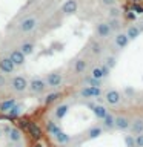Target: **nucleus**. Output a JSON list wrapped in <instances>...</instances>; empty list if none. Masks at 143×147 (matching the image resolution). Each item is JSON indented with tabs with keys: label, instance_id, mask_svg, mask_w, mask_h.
Listing matches in <instances>:
<instances>
[{
	"label": "nucleus",
	"instance_id": "obj_33",
	"mask_svg": "<svg viewBox=\"0 0 143 147\" xmlns=\"http://www.w3.org/2000/svg\"><path fill=\"white\" fill-rule=\"evenodd\" d=\"M109 18H120V9L117 6L109 8Z\"/></svg>",
	"mask_w": 143,
	"mask_h": 147
},
{
	"label": "nucleus",
	"instance_id": "obj_37",
	"mask_svg": "<svg viewBox=\"0 0 143 147\" xmlns=\"http://www.w3.org/2000/svg\"><path fill=\"white\" fill-rule=\"evenodd\" d=\"M5 86H6V77H5L3 74H0V89Z\"/></svg>",
	"mask_w": 143,
	"mask_h": 147
},
{
	"label": "nucleus",
	"instance_id": "obj_9",
	"mask_svg": "<svg viewBox=\"0 0 143 147\" xmlns=\"http://www.w3.org/2000/svg\"><path fill=\"white\" fill-rule=\"evenodd\" d=\"M89 75L94 77V78H97V80L105 81L106 78L111 75V69L101 63V64H97V66H94V67L91 69V74H89Z\"/></svg>",
	"mask_w": 143,
	"mask_h": 147
},
{
	"label": "nucleus",
	"instance_id": "obj_1",
	"mask_svg": "<svg viewBox=\"0 0 143 147\" xmlns=\"http://www.w3.org/2000/svg\"><path fill=\"white\" fill-rule=\"evenodd\" d=\"M9 87L14 94H23L29 87V81L23 75H12L11 80H9Z\"/></svg>",
	"mask_w": 143,
	"mask_h": 147
},
{
	"label": "nucleus",
	"instance_id": "obj_34",
	"mask_svg": "<svg viewBox=\"0 0 143 147\" xmlns=\"http://www.w3.org/2000/svg\"><path fill=\"white\" fill-rule=\"evenodd\" d=\"M100 3L106 8H114L117 5V0H100Z\"/></svg>",
	"mask_w": 143,
	"mask_h": 147
},
{
	"label": "nucleus",
	"instance_id": "obj_3",
	"mask_svg": "<svg viewBox=\"0 0 143 147\" xmlns=\"http://www.w3.org/2000/svg\"><path fill=\"white\" fill-rule=\"evenodd\" d=\"M46 89H48V84H46L45 78L32 77L29 80V87H28V90H29L32 95H42V94L46 92Z\"/></svg>",
	"mask_w": 143,
	"mask_h": 147
},
{
	"label": "nucleus",
	"instance_id": "obj_29",
	"mask_svg": "<svg viewBox=\"0 0 143 147\" xmlns=\"http://www.w3.org/2000/svg\"><path fill=\"white\" fill-rule=\"evenodd\" d=\"M22 112H23L22 104H16V106H14V107L8 112V115H9L11 118H17V117H20V115H22Z\"/></svg>",
	"mask_w": 143,
	"mask_h": 147
},
{
	"label": "nucleus",
	"instance_id": "obj_21",
	"mask_svg": "<svg viewBox=\"0 0 143 147\" xmlns=\"http://www.w3.org/2000/svg\"><path fill=\"white\" fill-rule=\"evenodd\" d=\"M131 132H132V135H142V133H143V118L132 119Z\"/></svg>",
	"mask_w": 143,
	"mask_h": 147
},
{
	"label": "nucleus",
	"instance_id": "obj_24",
	"mask_svg": "<svg viewBox=\"0 0 143 147\" xmlns=\"http://www.w3.org/2000/svg\"><path fill=\"white\" fill-rule=\"evenodd\" d=\"M16 104H17V103H16V98H9V100H6V101H2V103H0V112L8 113Z\"/></svg>",
	"mask_w": 143,
	"mask_h": 147
},
{
	"label": "nucleus",
	"instance_id": "obj_20",
	"mask_svg": "<svg viewBox=\"0 0 143 147\" xmlns=\"http://www.w3.org/2000/svg\"><path fill=\"white\" fill-rule=\"evenodd\" d=\"M101 127L105 130H112V129H115V117L111 112L108 113V117L105 119H101Z\"/></svg>",
	"mask_w": 143,
	"mask_h": 147
},
{
	"label": "nucleus",
	"instance_id": "obj_5",
	"mask_svg": "<svg viewBox=\"0 0 143 147\" xmlns=\"http://www.w3.org/2000/svg\"><path fill=\"white\" fill-rule=\"evenodd\" d=\"M112 28H111L109 22H99L95 25V37L99 40H106L109 38L111 34H112Z\"/></svg>",
	"mask_w": 143,
	"mask_h": 147
},
{
	"label": "nucleus",
	"instance_id": "obj_30",
	"mask_svg": "<svg viewBox=\"0 0 143 147\" xmlns=\"http://www.w3.org/2000/svg\"><path fill=\"white\" fill-rule=\"evenodd\" d=\"M60 98V94L59 92H51V94L46 95V98H45V104H52L54 101H57Z\"/></svg>",
	"mask_w": 143,
	"mask_h": 147
},
{
	"label": "nucleus",
	"instance_id": "obj_41",
	"mask_svg": "<svg viewBox=\"0 0 143 147\" xmlns=\"http://www.w3.org/2000/svg\"><path fill=\"white\" fill-rule=\"evenodd\" d=\"M11 147H23V146H22V144H12Z\"/></svg>",
	"mask_w": 143,
	"mask_h": 147
},
{
	"label": "nucleus",
	"instance_id": "obj_8",
	"mask_svg": "<svg viewBox=\"0 0 143 147\" xmlns=\"http://www.w3.org/2000/svg\"><path fill=\"white\" fill-rule=\"evenodd\" d=\"M129 43H131V40L128 38L126 32H122V31L115 32V35H114V38H112V45H114V48L117 49V51L126 49Z\"/></svg>",
	"mask_w": 143,
	"mask_h": 147
},
{
	"label": "nucleus",
	"instance_id": "obj_19",
	"mask_svg": "<svg viewBox=\"0 0 143 147\" xmlns=\"http://www.w3.org/2000/svg\"><path fill=\"white\" fill-rule=\"evenodd\" d=\"M126 35H128V38L131 40V41H134V40H137L138 37H140V34H142V29H140V26H137V25H129L128 28H126Z\"/></svg>",
	"mask_w": 143,
	"mask_h": 147
},
{
	"label": "nucleus",
	"instance_id": "obj_38",
	"mask_svg": "<svg viewBox=\"0 0 143 147\" xmlns=\"http://www.w3.org/2000/svg\"><path fill=\"white\" fill-rule=\"evenodd\" d=\"M132 11L136 12L137 16H142V14H143V8H140V6H134V8H132Z\"/></svg>",
	"mask_w": 143,
	"mask_h": 147
},
{
	"label": "nucleus",
	"instance_id": "obj_35",
	"mask_svg": "<svg viewBox=\"0 0 143 147\" xmlns=\"http://www.w3.org/2000/svg\"><path fill=\"white\" fill-rule=\"evenodd\" d=\"M29 130L32 132V135H34L35 138H40L42 136V132H40V129L37 127V126H29Z\"/></svg>",
	"mask_w": 143,
	"mask_h": 147
},
{
	"label": "nucleus",
	"instance_id": "obj_23",
	"mask_svg": "<svg viewBox=\"0 0 143 147\" xmlns=\"http://www.w3.org/2000/svg\"><path fill=\"white\" fill-rule=\"evenodd\" d=\"M20 51L26 55V57H29V55L34 54V51H35V45L32 43V41H25V43H22V45H20Z\"/></svg>",
	"mask_w": 143,
	"mask_h": 147
},
{
	"label": "nucleus",
	"instance_id": "obj_6",
	"mask_svg": "<svg viewBox=\"0 0 143 147\" xmlns=\"http://www.w3.org/2000/svg\"><path fill=\"white\" fill-rule=\"evenodd\" d=\"M103 98H105V103L108 106H112V107H115V106H118L122 103V94L117 89H108L105 92Z\"/></svg>",
	"mask_w": 143,
	"mask_h": 147
},
{
	"label": "nucleus",
	"instance_id": "obj_40",
	"mask_svg": "<svg viewBox=\"0 0 143 147\" xmlns=\"http://www.w3.org/2000/svg\"><path fill=\"white\" fill-rule=\"evenodd\" d=\"M34 147H45V144H43V142H35Z\"/></svg>",
	"mask_w": 143,
	"mask_h": 147
},
{
	"label": "nucleus",
	"instance_id": "obj_11",
	"mask_svg": "<svg viewBox=\"0 0 143 147\" xmlns=\"http://www.w3.org/2000/svg\"><path fill=\"white\" fill-rule=\"evenodd\" d=\"M17 66L12 63V60L9 57H3L0 60V74H3L5 77L6 75H12L14 72H16Z\"/></svg>",
	"mask_w": 143,
	"mask_h": 147
},
{
	"label": "nucleus",
	"instance_id": "obj_15",
	"mask_svg": "<svg viewBox=\"0 0 143 147\" xmlns=\"http://www.w3.org/2000/svg\"><path fill=\"white\" fill-rule=\"evenodd\" d=\"M86 69H88V61L85 58H77L72 64V71H74V74H77V75L85 74Z\"/></svg>",
	"mask_w": 143,
	"mask_h": 147
},
{
	"label": "nucleus",
	"instance_id": "obj_16",
	"mask_svg": "<svg viewBox=\"0 0 143 147\" xmlns=\"http://www.w3.org/2000/svg\"><path fill=\"white\" fill-rule=\"evenodd\" d=\"M6 136H8L9 142H12V144H20V141L23 140V135H22L20 129H17V127H11V130L8 132Z\"/></svg>",
	"mask_w": 143,
	"mask_h": 147
},
{
	"label": "nucleus",
	"instance_id": "obj_22",
	"mask_svg": "<svg viewBox=\"0 0 143 147\" xmlns=\"http://www.w3.org/2000/svg\"><path fill=\"white\" fill-rule=\"evenodd\" d=\"M103 130L105 129L101 126H92V127H89V130H88V138H89V140H97V138H100L103 135Z\"/></svg>",
	"mask_w": 143,
	"mask_h": 147
},
{
	"label": "nucleus",
	"instance_id": "obj_36",
	"mask_svg": "<svg viewBox=\"0 0 143 147\" xmlns=\"http://www.w3.org/2000/svg\"><path fill=\"white\" fill-rule=\"evenodd\" d=\"M136 147H143V133L136 135Z\"/></svg>",
	"mask_w": 143,
	"mask_h": 147
},
{
	"label": "nucleus",
	"instance_id": "obj_14",
	"mask_svg": "<svg viewBox=\"0 0 143 147\" xmlns=\"http://www.w3.org/2000/svg\"><path fill=\"white\" fill-rule=\"evenodd\" d=\"M89 109L92 110V113H94V117L97 118V119H105L106 117H108V113H109V110H108V107L106 106H103V104H94V103H91L89 104Z\"/></svg>",
	"mask_w": 143,
	"mask_h": 147
},
{
	"label": "nucleus",
	"instance_id": "obj_43",
	"mask_svg": "<svg viewBox=\"0 0 143 147\" xmlns=\"http://www.w3.org/2000/svg\"><path fill=\"white\" fill-rule=\"evenodd\" d=\"M65 147H69V146H65Z\"/></svg>",
	"mask_w": 143,
	"mask_h": 147
},
{
	"label": "nucleus",
	"instance_id": "obj_28",
	"mask_svg": "<svg viewBox=\"0 0 143 147\" xmlns=\"http://www.w3.org/2000/svg\"><path fill=\"white\" fill-rule=\"evenodd\" d=\"M103 64L105 66H108L111 71L115 67V64H117V58L114 57V55H108V57H105L103 58Z\"/></svg>",
	"mask_w": 143,
	"mask_h": 147
},
{
	"label": "nucleus",
	"instance_id": "obj_2",
	"mask_svg": "<svg viewBox=\"0 0 143 147\" xmlns=\"http://www.w3.org/2000/svg\"><path fill=\"white\" fill-rule=\"evenodd\" d=\"M39 28V20L34 16H28L18 22V31L22 34H32Z\"/></svg>",
	"mask_w": 143,
	"mask_h": 147
},
{
	"label": "nucleus",
	"instance_id": "obj_7",
	"mask_svg": "<svg viewBox=\"0 0 143 147\" xmlns=\"http://www.w3.org/2000/svg\"><path fill=\"white\" fill-rule=\"evenodd\" d=\"M45 80H46V84H48L49 89H57V87H60L63 83V75H62V72L54 71V72L46 74Z\"/></svg>",
	"mask_w": 143,
	"mask_h": 147
},
{
	"label": "nucleus",
	"instance_id": "obj_25",
	"mask_svg": "<svg viewBox=\"0 0 143 147\" xmlns=\"http://www.w3.org/2000/svg\"><path fill=\"white\" fill-rule=\"evenodd\" d=\"M46 130H48V132L51 133V136H54L57 132H60V130H62V127H60L59 124L54 121V119H49V121L46 123Z\"/></svg>",
	"mask_w": 143,
	"mask_h": 147
},
{
	"label": "nucleus",
	"instance_id": "obj_26",
	"mask_svg": "<svg viewBox=\"0 0 143 147\" xmlns=\"http://www.w3.org/2000/svg\"><path fill=\"white\" fill-rule=\"evenodd\" d=\"M83 83H85V86H94V87H101V86H103V81H101V80H97V78L91 77V75L85 77Z\"/></svg>",
	"mask_w": 143,
	"mask_h": 147
},
{
	"label": "nucleus",
	"instance_id": "obj_18",
	"mask_svg": "<svg viewBox=\"0 0 143 147\" xmlns=\"http://www.w3.org/2000/svg\"><path fill=\"white\" fill-rule=\"evenodd\" d=\"M68 112H69V104H66V103L60 104L54 109V118L57 119V121H60V119H63L65 117H66Z\"/></svg>",
	"mask_w": 143,
	"mask_h": 147
},
{
	"label": "nucleus",
	"instance_id": "obj_13",
	"mask_svg": "<svg viewBox=\"0 0 143 147\" xmlns=\"http://www.w3.org/2000/svg\"><path fill=\"white\" fill-rule=\"evenodd\" d=\"M60 9H62L65 16H74L78 11V2L77 0H65Z\"/></svg>",
	"mask_w": 143,
	"mask_h": 147
},
{
	"label": "nucleus",
	"instance_id": "obj_44",
	"mask_svg": "<svg viewBox=\"0 0 143 147\" xmlns=\"http://www.w3.org/2000/svg\"><path fill=\"white\" fill-rule=\"evenodd\" d=\"M142 25H143V22H142Z\"/></svg>",
	"mask_w": 143,
	"mask_h": 147
},
{
	"label": "nucleus",
	"instance_id": "obj_32",
	"mask_svg": "<svg viewBox=\"0 0 143 147\" xmlns=\"http://www.w3.org/2000/svg\"><path fill=\"white\" fill-rule=\"evenodd\" d=\"M109 25H111V28H112V31H115V29H120V26H122V23H120V18H109ZM120 32V31H118Z\"/></svg>",
	"mask_w": 143,
	"mask_h": 147
},
{
	"label": "nucleus",
	"instance_id": "obj_39",
	"mask_svg": "<svg viewBox=\"0 0 143 147\" xmlns=\"http://www.w3.org/2000/svg\"><path fill=\"white\" fill-rule=\"evenodd\" d=\"M136 16H137V14L134 12V11H129V12L126 14V17L129 18V20H134V18H136Z\"/></svg>",
	"mask_w": 143,
	"mask_h": 147
},
{
	"label": "nucleus",
	"instance_id": "obj_27",
	"mask_svg": "<svg viewBox=\"0 0 143 147\" xmlns=\"http://www.w3.org/2000/svg\"><path fill=\"white\" fill-rule=\"evenodd\" d=\"M89 52H91V55H101L103 54V46H101L100 43H97V41H94V43H91V46H89Z\"/></svg>",
	"mask_w": 143,
	"mask_h": 147
},
{
	"label": "nucleus",
	"instance_id": "obj_31",
	"mask_svg": "<svg viewBox=\"0 0 143 147\" xmlns=\"http://www.w3.org/2000/svg\"><path fill=\"white\" fill-rule=\"evenodd\" d=\"M125 144H126V147H136V135L125 136Z\"/></svg>",
	"mask_w": 143,
	"mask_h": 147
},
{
	"label": "nucleus",
	"instance_id": "obj_4",
	"mask_svg": "<svg viewBox=\"0 0 143 147\" xmlns=\"http://www.w3.org/2000/svg\"><path fill=\"white\" fill-rule=\"evenodd\" d=\"M103 94V89L101 87H94V86H83L80 90H78V96L83 100H97L100 98Z\"/></svg>",
	"mask_w": 143,
	"mask_h": 147
},
{
	"label": "nucleus",
	"instance_id": "obj_17",
	"mask_svg": "<svg viewBox=\"0 0 143 147\" xmlns=\"http://www.w3.org/2000/svg\"><path fill=\"white\" fill-rule=\"evenodd\" d=\"M52 138H54V141L57 142V144H60V146H68L69 142H71V140H72L71 135H68V133L65 132V130H60V132H57V133H55V135H54Z\"/></svg>",
	"mask_w": 143,
	"mask_h": 147
},
{
	"label": "nucleus",
	"instance_id": "obj_10",
	"mask_svg": "<svg viewBox=\"0 0 143 147\" xmlns=\"http://www.w3.org/2000/svg\"><path fill=\"white\" fill-rule=\"evenodd\" d=\"M131 124H132V119L126 117V115H117L115 117V130L118 132L131 130Z\"/></svg>",
	"mask_w": 143,
	"mask_h": 147
},
{
	"label": "nucleus",
	"instance_id": "obj_42",
	"mask_svg": "<svg viewBox=\"0 0 143 147\" xmlns=\"http://www.w3.org/2000/svg\"><path fill=\"white\" fill-rule=\"evenodd\" d=\"M2 135H3V132H2V130H0V138H2Z\"/></svg>",
	"mask_w": 143,
	"mask_h": 147
},
{
	"label": "nucleus",
	"instance_id": "obj_12",
	"mask_svg": "<svg viewBox=\"0 0 143 147\" xmlns=\"http://www.w3.org/2000/svg\"><path fill=\"white\" fill-rule=\"evenodd\" d=\"M9 58L12 60V63L16 64L17 67H22V66H25V63H26V55L20 51V48H16V49H12L11 52H9L8 55Z\"/></svg>",
	"mask_w": 143,
	"mask_h": 147
}]
</instances>
